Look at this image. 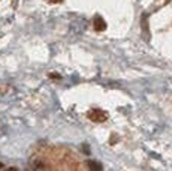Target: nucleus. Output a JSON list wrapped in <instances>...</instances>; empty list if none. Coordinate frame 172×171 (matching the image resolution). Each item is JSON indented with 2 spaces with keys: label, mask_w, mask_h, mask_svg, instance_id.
<instances>
[{
  "label": "nucleus",
  "mask_w": 172,
  "mask_h": 171,
  "mask_svg": "<svg viewBox=\"0 0 172 171\" xmlns=\"http://www.w3.org/2000/svg\"><path fill=\"white\" fill-rule=\"evenodd\" d=\"M87 117L90 119L91 122H96V123H102L108 119V113L103 111V110H99V108H94V110H90L87 113Z\"/></svg>",
  "instance_id": "obj_1"
},
{
  "label": "nucleus",
  "mask_w": 172,
  "mask_h": 171,
  "mask_svg": "<svg viewBox=\"0 0 172 171\" xmlns=\"http://www.w3.org/2000/svg\"><path fill=\"white\" fill-rule=\"evenodd\" d=\"M93 26H94V29H96L97 32H102V30H105V29H106V23L103 21L102 17H96L94 21H93Z\"/></svg>",
  "instance_id": "obj_2"
},
{
  "label": "nucleus",
  "mask_w": 172,
  "mask_h": 171,
  "mask_svg": "<svg viewBox=\"0 0 172 171\" xmlns=\"http://www.w3.org/2000/svg\"><path fill=\"white\" fill-rule=\"evenodd\" d=\"M88 167L93 168V170H102V165L100 164H96L94 161H88Z\"/></svg>",
  "instance_id": "obj_3"
},
{
  "label": "nucleus",
  "mask_w": 172,
  "mask_h": 171,
  "mask_svg": "<svg viewBox=\"0 0 172 171\" xmlns=\"http://www.w3.org/2000/svg\"><path fill=\"white\" fill-rule=\"evenodd\" d=\"M117 141H118V137H117L115 134H112V135H111V138H109V144H115Z\"/></svg>",
  "instance_id": "obj_4"
},
{
  "label": "nucleus",
  "mask_w": 172,
  "mask_h": 171,
  "mask_svg": "<svg viewBox=\"0 0 172 171\" xmlns=\"http://www.w3.org/2000/svg\"><path fill=\"white\" fill-rule=\"evenodd\" d=\"M49 78H53V80H60V75H59V74H49Z\"/></svg>",
  "instance_id": "obj_5"
},
{
  "label": "nucleus",
  "mask_w": 172,
  "mask_h": 171,
  "mask_svg": "<svg viewBox=\"0 0 172 171\" xmlns=\"http://www.w3.org/2000/svg\"><path fill=\"white\" fill-rule=\"evenodd\" d=\"M61 2H63V0H49V3H53V5L54 3H61Z\"/></svg>",
  "instance_id": "obj_6"
}]
</instances>
